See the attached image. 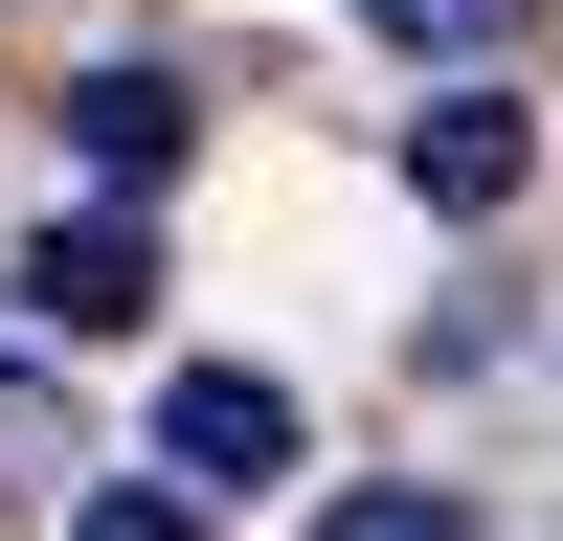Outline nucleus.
Wrapping results in <instances>:
<instances>
[{"instance_id":"6e6552de","label":"nucleus","mask_w":563,"mask_h":541,"mask_svg":"<svg viewBox=\"0 0 563 541\" xmlns=\"http://www.w3.org/2000/svg\"><path fill=\"white\" fill-rule=\"evenodd\" d=\"M0 406H23V339H0Z\"/></svg>"},{"instance_id":"20e7f679","label":"nucleus","mask_w":563,"mask_h":541,"mask_svg":"<svg viewBox=\"0 0 563 541\" xmlns=\"http://www.w3.org/2000/svg\"><path fill=\"white\" fill-rule=\"evenodd\" d=\"M68 135H90V180L135 203V180H180V135H203V113H180V68H90V90H68Z\"/></svg>"},{"instance_id":"f257e3e1","label":"nucleus","mask_w":563,"mask_h":541,"mask_svg":"<svg viewBox=\"0 0 563 541\" xmlns=\"http://www.w3.org/2000/svg\"><path fill=\"white\" fill-rule=\"evenodd\" d=\"M158 474H180V496L294 474V384H271V361H180V384H158Z\"/></svg>"},{"instance_id":"0eeeda50","label":"nucleus","mask_w":563,"mask_h":541,"mask_svg":"<svg viewBox=\"0 0 563 541\" xmlns=\"http://www.w3.org/2000/svg\"><path fill=\"white\" fill-rule=\"evenodd\" d=\"M68 541H203V496H180V474H113V496H90Z\"/></svg>"},{"instance_id":"7ed1b4c3","label":"nucleus","mask_w":563,"mask_h":541,"mask_svg":"<svg viewBox=\"0 0 563 541\" xmlns=\"http://www.w3.org/2000/svg\"><path fill=\"white\" fill-rule=\"evenodd\" d=\"M406 180H429L451 225H496L541 180V113H519V90H429V113H406Z\"/></svg>"},{"instance_id":"f03ea898","label":"nucleus","mask_w":563,"mask_h":541,"mask_svg":"<svg viewBox=\"0 0 563 541\" xmlns=\"http://www.w3.org/2000/svg\"><path fill=\"white\" fill-rule=\"evenodd\" d=\"M23 316H45V339H135V316H158V225H135V203H68L23 249Z\"/></svg>"},{"instance_id":"39448f33","label":"nucleus","mask_w":563,"mask_h":541,"mask_svg":"<svg viewBox=\"0 0 563 541\" xmlns=\"http://www.w3.org/2000/svg\"><path fill=\"white\" fill-rule=\"evenodd\" d=\"M316 541H474V496H316Z\"/></svg>"},{"instance_id":"423d86ee","label":"nucleus","mask_w":563,"mask_h":541,"mask_svg":"<svg viewBox=\"0 0 563 541\" xmlns=\"http://www.w3.org/2000/svg\"><path fill=\"white\" fill-rule=\"evenodd\" d=\"M361 23H384V45H519L541 0H361Z\"/></svg>"}]
</instances>
